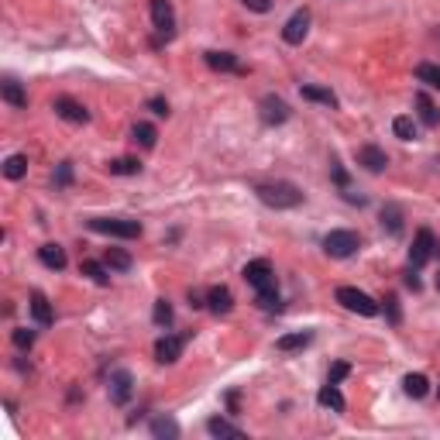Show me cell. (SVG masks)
Wrapping results in <instances>:
<instances>
[{"label": "cell", "mask_w": 440, "mask_h": 440, "mask_svg": "<svg viewBox=\"0 0 440 440\" xmlns=\"http://www.w3.org/2000/svg\"><path fill=\"white\" fill-rule=\"evenodd\" d=\"M255 193H258V200H262L265 207H272V210H292V207L303 203V189H299L296 182H258Z\"/></svg>", "instance_id": "cell-1"}, {"label": "cell", "mask_w": 440, "mask_h": 440, "mask_svg": "<svg viewBox=\"0 0 440 440\" xmlns=\"http://www.w3.org/2000/svg\"><path fill=\"white\" fill-rule=\"evenodd\" d=\"M337 303H340L344 310L358 313V317H379V303H375L368 292L354 289V285H340V289H337Z\"/></svg>", "instance_id": "cell-2"}, {"label": "cell", "mask_w": 440, "mask_h": 440, "mask_svg": "<svg viewBox=\"0 0 440 440\" xmlns=\"http://www.w3.org/2000/svg\"><path fill=\"white\" fill-rule=\"evenodd\" d=\"M90 227H93L97 234H107V237H124V241H131V237H141V223H138V220L93 217V220H90Z\"/></svg>", "instance_id": "cell-3"}, {"label": "cell", "mask_w": 440, "mask_h": 440, "mask_svg": "<svg viewBox=\"0 0 440 440\" xmlns=\"http://www.w3.org/2000/svg\"><path fill=\"white\" fill-rule=\"evenodd\" d=\"M437 251H440V244H437V237H434V230L420 227L416 237H413V248H409V269H423Z\"/></svg>", "instance_id": "cell-4"}, {"label": "cell", "mask_w": 440, "mask_h": 440, "mask_svg": "<svg viewBox=\"0 0 440 440\" xmlns=\"http://www.w3.org/2000/svg\"><path fill=\"white\" fill-rule=\"evenodd\" d=\"M361 248V237L354 234V230H330L327 237H324V251H327L330 258H351L354 251Z\"/></svg>", "instance_id": "cell-5"}, {"label": "cell", "mask_w": 440, "mask_h": 440, "mask_svg": "<svg viewBox=\"0 0 440 440\" xmlns=\"http://www.w3.org/2000/svg\"><path fill=\"white\" fill-rule=\"evenodd\" d=\"M244 282L258 292V289H265V285H275V272H272V262L269 258H255V262H248L244 265Z\"/></svg>", "instance_id": "cell-6"}, {"label": "cell", "mask_w": 440, "mask_h": 440, "mask_svg": "<svg viewBox=\"0 0 440 440\" xmlns=\"http://www.w3.org/2000/svg\"><path fill=\"white\" fill-rule=\"evenodd\" d=\"M306 31H310V10L299 7V10L285 21V28H282V42H285V45H299V42L306 38Z\"/></svg>", "instance_id": "cell-7"}, {"label": "cell", "mask_w": 440, "mask_h": 440, "mask_svg": "<svg viewBox=\"0 0 440 440\" xmlns=\"http://www.w3.org/2000/svg\"><path fill=\"white\" fill-rule=\"evenodd\" d=\"M55 117H62V120H69V124H86L90 120V110L83 107L79 100H72V97H55Z\"/></svg>", "instance_id": "cell-8"}, {"label": "cell", "mask_w": 440, "mask_h": 440, "mask_svg": "<svg viewBox=\"0 0 440 440\" xmlns=\"http://www.w3.org/2000/svg\"><path fill=\"white\" fill-rule=\"evenodd\" d=\"M182 347H186V340H182V337H175V333H165V337H159V340H155V361H159V365H172V361H179Z\"/></svg>", "instance_id": "cell-9"}, {"label": "cell", "mask_w": 440, "mask_h": 440, "mask_svg": "<svg viewBox=\"0 0 440 440\" xmlns=\"http://www.w3.org/2000/svg\"><path fill=\"white\" fill-rule=\"evenodd\" d=\"M262 120L269 124V127H275V124H285L289 120V107H285V100L282 97H275V93H269V97H262Z\"/></svg>", "instance_id": "cell-10"}, {"label": "cell", "mask_w": 440, "mask_h": 440, "mask_svg": "<svg viewBox=\"0 0 440 440\" xmlns=\"http://www.w3.org/2000/svg\"><path fill=\"white\" fill-rule=\"evenodd\" d=\"M131 392H134L131 372H113V375H110V402H113V406H124V402L131 399Z\"/></svg>", "instance_id": "cell-11"}, {"label": "cell", "mask_w": 440, "mask_h": 440, "mask_svg": "<svg viewBox=\"0 0 440 440\" xmlns=\"http://www.w3.org/2000/svg\"><path fill=\"white\" fill-rule=\"evenodd\" d=\"M152 24L162 31L165 38L172 35V28H175V10H172L168 0H152Z\"/></svg>", "instance_id": "cell-12"}, {"label": "cell", "mask_w": 440, "mask_h": 440, "mask_svg": "<svg viewBox=\"0 0 440 440\" xmlns=\"http://www.w3.org/2000/svg\"><path fill=\"white\" fill-rule=\"evenodd\" d=\"M358 165H365L368 172H382L385 165H388V155H385L379 145H361L358 148Z\"/></svg>", "instance_id": "cell-13"}, {"label": "cell", "mask_w": 440, "mask_h": 440, "mask_svg": "<svg viewBox=\"0 0 440 440\" xmlns=\"http://www.w3.org/2000/svg\"><path fill=\"white\" fill-rule=\"evenodd\" d=\"M207 306H210V313H217V317L230 313V310H234V296H230V289H227V285H214V289L207 292Z\"/></svg>", "instance_id": "cell-14"}, {"label": "cell", "mask_w": 440, "mask_h": 440, "mask_svg": "<svg viewBox=\"0 0 440 440\" xmlns=\"http://www.w3.org/2000/svg\"><path fill=\"white\" fill-rule=\"evenodd\" d=\"M31 317H35L38 327H52L55 313H52V306H49V299H45L42 292H31Z\"/></svg>", "instance_id": "cell-15"}, {"label": "cell", "mask_w": 440, "mask_h": 440, "mask_svg": "<svg viewBox=\"0 0 440 440\" xmlns=\"http://www.w3.org/2000/svg\"><path fill=\"white\" fill-rule=\"evenodd\" d=\"M38 262H42L45 269H52V272H62V269H65V251H62L58 244H42V248H38Z\"/></svg>", "instance_id": "cell-16"}, {"label": "cell", "mask_w": 440, "mask_h": 440, "mask_svg": "<svg viewBox=\"0 0 440 440\" xmlns=\"http://www.w3.org/2000/svg\"><path fill=\"white\" fill-rule=\"evenodd\" d=\"M207 434H210V437H230V440L244 437V430H241V427H234V423H230V420H223V416L207 420Z\"/></svg>", "instance_id": "cell-17"}, {"label": "cell", "mask_w": 440, "mask_h": 440, "mask_svg": "<svg viewBox=\"0 0 440 440\" xmlns=\"http://www.w3.org/2000/svg\"><path fill=\"white\" fill-rule=\"evenodd\" d=\"M0 97H3L10 107H17V110L28 107V93L21 90V83H17V79H3V86H0Z\"/></svg>", "instance_id": "cell-18"}, {"label": "cell", "mask_w": 440, "mask_h": 440, "mask_svg": "<svg viewBox=\"0 0 440 440\" xmlns=\"http://www.w3.org/2000/svg\"><path fill=\"white\" fill-rule=\"evenodd\" d=\"M402 388H406V395H409V399H423V395L430 392V379H427V375H420V372H416V375L409 372V375L402 379Z\"/></svg>", "instance_id": "cell-19"}, {"label": "cell", "mask_w": 440, "mask_h": 440, "mask_svg": "<svg viewBox=\"0 0 440 440\" xmlns=\"http://www.w3.org/2000/svg\"><path fill=\"white\" fill-rule=\"evenodd\" d=\"M317 402H320V406H327V409H333V413H344V395H340V388H337L333 382H327L324 388H320Z\"/></svg>", "instance_id": "cell-20"}, {"label": "cell", "mask_w": 440, "mask_h": 440, "mask_svg": "<svg viewBox=\"0 0 440 440\" xmlns=\"http://www.w3.org/2000/svg\"><path fill=\"white\" fill-rule=\"evenodd\" d=\"M104 265H107L110 272H127L134 262H131V255H127L124 248H107V255H104Z\"/></svg>", "instance_id": "cell-21"}, {"label": "cell", "mask_w": 440, "mask_h": 440, "mask_svg": "<svg viewBox=\"0 0 440 440\" xmlns=\"http://www.w3.org/2000/svg\"><path fill=\"white\" fill-rule=\"evenodd\" d=\"M152 437L175 440V437H179V423H175L172 416H155V420H152Z\"/></svg>", "instance_id": "cell-22"}, {"label": "cell", "mask_w": 440, "mask_h": 440, "mask_svg": "<svg viewBox=\"0 0 440 440\" xmlns=\"http://www.w3.org/2000/svg\"><path fill=\"white\" fill-rule=\"evenodd\" d=\"M24 175H28V155H10V159H3V179L17 182V179H24Z\"/></svg>", "instance_id": "cell-23"}, {"label": "cell", "mask_w": 440, "mask_h": 440, "mask_svg": "<svg viewBox=\"0 0 440 440\" xmlns=\"http://www.w3.org/2000/svg\"><path fill=\"white\" fill-rule=\"evenodd\" d=\"M203 58H207V65H210V69H217V72H237V69H241V65H237V58H234L230 52H207Z\"/></svg>", "instance_id": "cell-24"}, {"label": "cell", "mask_w": 440, "mask_h": 440, "mask_svg": "<svg viewBox=\"0 0 440 440\" xmlns=\"http://www.w3.org/2000/svg\"><path fill=\"white\" fill-rule=\"evenodd\" d=\"M416 107H420V120H423L427 127H437V124H440V110L434 107V100H430L427 93H416Z\"/></svg>", "instance_id": "cell-25"}, {"label": "cell", "mask_w": 440, "mask_h": 440, "mask_svg": "<svg viewBox=\"0 0 440 440\" xmlns=\"http://www.w3.org/2000/svg\"><path fill=\"white\" fill-rule=\"evenodd\" d=\"M303 100H310V104H324V107H337V97L324 90V86H303Z\"/></svg>", "instance_id": "cell-26"}, {"label": "cell", "mask_w": 440, "mask_h": 440, "mask_svg": "<svg viewBox=\"0 0 440 440\" xmlns=\"http://www.w3.org/2000/svg\"><path fill=\"white\" fill-rule=\"evenodd\" d=\"M131 134H134V141H138L141 148H155V141H159V131H155L152 124H145V120H141V124H134V127H131Z\"/></svg>", "instance_id": "cell-27"}, {"label": "cell", "mask_w": 440, "mask_h": 440, "mask_svg": "<svg viewBox=\"0 0 440 440\" xmlns=\"http://www.w3.org/2000/svg\"><path fill=\"white\" fill-rule=\"evenodd\" d=\"M310 340H313V337L299 330V333H285V337H278V340H275V347H278V351H299V347H306Z\"/></svg>", "instance_id": "cell-28"}, {"label": "cell", "mask_w": 440, "mask_h": 440, "mask_svg": "<svg viewBox=\"0 0 440 440\" xmlns=\"http://www.w3.org/2000/svg\"><path fill=\"white\" fill-rule=\"evenodd\" d=\"M416 79L427 83V86H434V90H440V65H434V62H420V65H416Z\"/></svg>", "instance_id": "cell-29"}, {"label": "cell", "mask_w": 440, "mask_h": 440, "mask_svg": "<svg viewBox=\"0 0 440 440\" xmlns=\"http://www.w3.org/2000/svg\"><path fill=\"white\" fill-rule=\"evenodd\" d=\"M392 131H395V138L413 141V138H416V120H413V117H395V120H392Z\"/></svg>", "instance_id": "cell-30"}, {"label": "cell", "mask_w": 440, "mask_h": 440, "mask_svg": "<svg viewBox=\"0 0 440 440\" xmlns=\"http://www.w3.org/2000/svg\"><path fill=\"white\" fill-rule=\"evenodd\" d=\"M83 275H90V278H93L97 285H107V282H110L107 269H104L100 262H93V258H86V262H83Z\"/></svg>", "instance_id": "cell-31"}, {"label": "cell", "mask_w": 440, "mask_h": 440, "mask_svg": "<svg viewBox=\"0 0 440 440\" xmlns=\"http://www.w3.org/2000/svg\"><path fill=\"white\" fill-rule=\"evenodd\" d=\"M382 227H388V234H399V230H402V214H399V207H385Z\"/></svg>", "instance_id": "cell-32"}, {"label": "cell", "mask_w": 440, "mask_h": 440, "mask_svg": "<svg viewBox=\"0 0 440 440\" xmlns=\"http://www.w3.org/2000/svg\"><path fill=\"white\" fill-rule=\"evenodd\" d=\"M141 172V165L134 162V159H117V162H110V175H138Z\"/></svg>", "instance_id": "cell-33"}, {"label": "cell", "mask_w": 440, "mask_h": 440, "mask_svg": "<svg viewBox=\"0 0 440 440\" xmlns=\"http://www.w3.org/2000/svg\"><path fill=\"white\" fill-rule=\"evenodd\" d=\"M152 320H155L159 327H172V306H168V299H159V303H155Z\"/></svg>", "instance_id": "cell-34"}, {"label": "cell", "mask_w": 440, "mask_h": 440, "mask_svg": "<svg viewBox=\"0 0 440 440\" xmlns=\"http://www.w3.org/2000/svg\"><path fill=\"white\" fill-rule=\"evenodd\" d=\"M258 306H262V310H275V306H278V289H275V285L258 289Z\"/></svg>", "instance_id": "cell-35"}, {"label": "cell", "mask_w": 440, "mask_h": 440, "mask_svg": "<svg viewBox=\"0 0 440 440\" xmlns=\"http://www.w3.org/2000/svg\"><path fill=\"white\" fill-rule=\"evenodd\" d=\"M351 375V365L347 361H337V365H330V372H327V382H333V385H340L344 379Z\"/></svg>", "instance_id": "cell-36"}, {"label": "cell", "mask_w": 440, "mask_h": 440, "mask_svg": "<svg viewBox=\"0 0 440 440\" xmlns=\"http://www.w3.org/2000/svg\"><path fill=\"white\" fill-rule=\"evenodd\" d=\"M10 340H14V347H21V351H28L31 344H35V333L31 330H24V327H17L14 333H10Z\"/></svg>", "instance_id": "cell-37"}, {"label": "cell", "mask_w": 440, "mask_h": 440, "mask_svg": "<svg viewBox=\"0 0 440 440\" xmlns=\"http://www.w3.org/2000/svg\"><path fill=\"white\" fill-rule=\"evenodd\" d=\"M52 182H55V186H69V182H72V165H69V162L58 165V168H55V175H52Z\"/></svg>", "instance_id": "cell-38"}, {"label": "cell", "mask_w": 440, "mask_h": 440, "mask_svg": "<svg viewBox=\"0 0 440 440\" xmlns=\"http://www.w3.org/2000/svg\"><path fill=\"white\" fill-rule=\"evenodd\" d=\"M248 10H255V14H265V10H272V0H241Z\"/></svg>", "instance_id": "cell-39"}, {"label": "cell", "mask_w": 440, "mask_h": 440, "mask_svg": "<svg viewBox=\"0 0 440 440\" xmlns=\"http://www.w3.org/2000/svg\"><path fill=\"white\" fill-rule=\"evenodd\" d=\"M330 172H333V182H337V186H347V172L340 168V162H337V159L330 162Z\"/></svg>", "instance_id": "cell-40"}, {"label": "cell", "mask_w": 440, "mask_h": 440, "mask_svg": "<svg viewBox=\"0 0 440 440\" xmlns=\"http://www.w3.org/2000/svg\"><path fill=\"white\" fill-rule=\"evenodd\" d=\"M148 110L159 113V117H165V113H168V104H165L162 97H152V100H148Z\"/></svg>", "instance_id": "cell-41"}, {"label": "cell", "mask_w": 440, "mask_h": 440, "mask_svg": "<svg viewBox=\"0 0 440 440\" xmlns=\"http://www.w3.org/2000/svg\"><path fill=\"white\" fill-rule=\"evenodd\" d=\"M385 306H388V320H392V324H399V306H395V296H388V299H385Z\"/></svg>", "instance_id": "cell-42"}, {"label": "cell", "mask_w": 440, "mask_h": 440, "mask_svg": "<svg viewBox=\"0 0 440 440\" xmlns=\"http://www.w3.org/2000/svg\"><path fill=\"white\" fill-rule=\"evenodd\" d=\"M406 285H409V289H420V278H416V275L409 272V275H406Z\"/></svg>", "instance_id": "cell-43"}, {"label": "cell", "mask_w": 440, "mask_h": 440, "mask_svg": "<svg viewBox=\"0 0 440 440\" xmlns=\"http://www.w3.org/2000/svg\"><path fill=\"white\" fill-rule=\"evenodd\" d=\"M437 289H440V272H437Z\"/></svg>", "instance_id": "cell-44"}, {"label": "cell", "mask_w": 440, "mask_h": 440, "mask_svg": "<svg viewBox=\"0 0 440 440\" xmlns=\"http://www.w3.org/2000/svg\"><path fill=\"white\" fill-rule=\"evenodd\" d=\"M437 395H440V388H437Z\"/></svg>", "instance_id": "cell-45"}, {"label": "cell", "mask_w": 440, "mask_h": 440, "mask_svg": "<svg viewBox=\"0 0 440 440\" xmlns=\"http://www.w3.org/2000/svg\"><path fill=\"white\" fill-rule=\"evenodd\" d=\"M437 35H440V31H437Z\"/></svg>", "instance_id": "cell-46"}]
</instances>
